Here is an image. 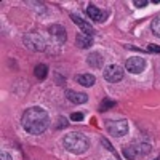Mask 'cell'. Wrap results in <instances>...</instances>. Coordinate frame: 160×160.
Instances as JSON below:
<instances>
[{
	"mask_svg": "<svg viewBox=\"0 0 160 160\" xmlns=\"http://www.w3.org/2000/svg\"><path fill=\"white\" fill-rule=\"evenodd\" d=\"M21 125L31 135H42L50 125V117L45 109L35 106V108L26 109L21 118Z\"/></svg>",
	"mask_w": 160,
	"mask_h": 160,
	"instance_id": "obj_1",
	"label": "cell"
},
{
	"mask_svg": "<svg viewBox=\"0 0 160 160\" xmlns=\"http://www.w3.org/2000/svg\"><path fill=\"white\" fill-rule=\"evenodd\" d=\"M151 29H152L154 35L160 37V16H158V18H155V19L152 21V24H151Z\"/></svg>",
	"mask_w": 160,
	"mask_h": 160,
	"instance_id": "obj_18",
	"label": "cell"
},
{
	"mask_svg": "<svg viewBox=\"0 0 160 160\" xmlns=\"http://www.w3.org/2000/svg\"><path fill=\"white\" fill-rule=\"evenodd\" d=\"M75 80L82 85V87H93L96 83V77L91 74H83V75H77Z\"/></svg>",
	"mask_w": 160,
	"mask_h": 160,
	"instance_id": "obj_13",
	"label": "cell"
},
{
	"mask_svg": "<svg viewBox=\"0 0 160 160\" xmlns=\"http://www.w3.org/2000/svg\"><path fill=\"white\" fill-rule=\"evenodd\" d=\"M87 15H88L93 21L102 22V21H106V18L109 16V13H108V11L99 10V8H98V7H95V5H88V8H87Z\"/></svg>",
	"mask_w": 160,
	"mask_h": 160,
	"instance_id": "obj_8",
	"label": "cell"
},
{
	"mask_svg": "<svg viewBox=\"0 0 160 160\" xmlns=\"http://www.w3.org/2000/svg\"><path fill=\"white\" fill-rule=\"evenodd\" d=\"M125 69L128 72H131V74H141L146 69V59L141 58V56L128 58L127 62H125Z\"/></svg>",
	"mask_w": 160,
	"mask_h": 160,
	"instance_id": "obj_6",
	"label": "cell"
},
{
	"mask_svg": "<svg viewBox=\"0 0 160 160\" xmlns=\"http://www.w3.org/2000/svg\"><path fill=\"white\" fill-rule=\"evenodd\" d=\"M2 160H11L10 154H7V152H2Z\"/></svg>",
	"mask_w": 160,
	"mask_h": 160,
	"instance_id": "obj_23",
	"label": "cell"
},
{
	"mask_svg": "<svg viewBox=\"0 0 160 160\" xmlns=\"http://www.w3.org/2000/svg\"><path fill=\"white\" fill-rule=\"evenodd\" d=\"M106 130L114 138H122L128 133V122L127 120H109L106 123Z\"/></svg>",
	"mask_w": 160,
	"mask_h": 160,
	"instance_id": "obj_3",
	"label": "cell"
},
{
	"mask_svg": "<svg viewBox=\"0 0 160 160\" xmlns=\"http://www.w3.org/2000/svg\"><path fill=\"white\" fill-rule=\"evenodd\" d=\"M155 160H160V158H155Z\"/></svg>",
	"mask_w": 160,
	"mask_h": 160,
	"instance_id": "obj_24",
	"label": "cell"
},
{
	"mask_svg": "<svg viewBox=\"0 0 160 160\" xmlns=\"http://www.w3.org/2000/svg\"><path fill=\"white\" fill-rule=\"evenodd\" d=\"M88 64L91 66V68H95V69H99L102 68V62H104V58L99 55V53H90L88 58H87Z\"/></svg>",
	"mask_w": 160,
	"mask_h": 160,
	"instance_id": "obj_12",
	"label": "cell"
},
{
	"mask_svg": "<svg viewBox=\"0 0 160 160\" xmlns=\"http://www.w3.org/2000/svg\"><path fill=\"white\" fill-rule=\"evenodd\" d=\"M24 43L28 45V48L35 50V51H43L47 50V42L45 38L40 35L38 32H29L24 35Z\"/></svg>",
	"mask_w": 160,
	"mask_h": 160,
	"instance_id": "obj_4",
	"label": "cell"
},
{
	"mask_svg": "<svg viewBox=\"0 0 160 160\" xmlns=\"http://www.w3.org/2000/svg\"><path fill=\"white\" fill-rule=\"evenodd\" d=\"M101 142H102V144L106 146V149H108V151L114 152V148H112V146H111V142H108V139H104V138H102V139H101Z\"/></svg>",
	"mask_w": 160,
	"mask_h": 160,
	"instance_id": "obj_22",
	"label": "cell"
},
{
	"mask_svg": "<svg viewBox=\"0 0 160 160\" xmlns=\"http://www.w3.org/2000/svg\"><path fill=\"white\" fill-rule=\"evenodd\" d=\"M123 155L128 158V160H135L136 155V151H135V146H127V148L123 149Z\"/></svg>",
	"mask_w": 160,
	"mask_h": 160,
	"instance_id": "obj_17",
	"label": "cell"
},
{
	"mask_svg": "<svg viewBox=\"0 0 160 160\" xmlns=\"http://www.w3.org/2000/svg\"><path fill=\"white\" fill-rule=\"evenodd\" d=\"M71 18H72V21H74V22L78 26V28L82 29V32H85V34H88V35H91V37L95 35V29H93V28H91V26H90L87 21H83V19L80 18V16H77L75 13H72V15H71Z\"/></svg>",
	"mask_w": 160,
	"mask_h": 160,
	"instance_id": "obj_10",
	"label": "cell"
},
{
	"mask_svg": "<svg viewBox=\"0 0 160 160\" xmlns=\"http://www.w3.org/2000/svg\"><path fill=\"white\" fill-rule=\"evenodd\" d=\"M62 142H64V148L68 149L69 152L77 154V155L85 154L88 151V148H90V139L85 135L77 133V131L75 133H71V135H66Z\"/></svg>",
	"mask_w": 160,
	"mask_h": 160,
	"instance_id": "obj_2",
	"label": "cell"
},
{
	"mask_svg": "<svg viewBox=\"0 0 160 160\" xmlns=\"http://www.w3.org/2000/svg\"><path fill=\"white\" fill-rule=\"evenodd\" d=\"M75 45L78 48H90L93 45V37L85 32H78L75 37Z\"/></svg>",
	"mask_w": 160,
	"mask_h": 160,
	"instance_id": "obj_11",
	"label": "cell"
},
{
	"mask_svg": "<svg viewBox=\"0 0 160 160\" xmlns=\"http://www.w3.org/2000/svg\"><path fill=\"white\" fill-rule=\"evenodd\" d=\"M71 120H83V114L82 112H74V114H71Z\"/></svg>",
	"mask_w": 160,
	"mask_h": 160,
	"instance_id": "obj_20",
	"label": "cell"
},
{
	"mask_svg": "<svg viewBox=\"0 0 160 160\" xmlns=\"http://www.w3.org/2000/svg\"><path fill=\"white\" fill-rule=\"evenodd\" d=\"M34 74L38 80H45L47 75H48V68L45 64H37L35 66V69H34Z\"/></svg>",
	"mask_w": 160,
	"mask_h": 160,
	"instance_id": "obj_14",
	"label": "cell"
},
{
	"mask_svg": "<svg viewBox=\"0 0 160 160\" xmlns=\"http://www.w3.org/2000/svg\"><path fill=\"white\" fill-rule=\"evenodd\" d=\"M135 146V151H136V155H146V154H149L151 152V146L149 144H146V142H139V144H133Z\"/></svg>",
	"mask_w": 160,
	"mask_h": 160,
	"instance_id": "obj_15",
	"label": "cell"
},
{
	"mask_svg": "<svg viewBox=\"0 0 160 160\" xmlns=\"http://www.w3.org/2000/svg\"><path fill=\"white\" fill-rule=\"evenodd\" d=\"M148 51H151V53H160V47L158 45H148Z\"/></svg>",
	"mask_w": 160,
	"mask_h": 160,
	"instance_id": "obj_21",
	"label": "cell"
},
{
	"mask_svg": "<svg viewBox=\"0 0 160 160\" xmlns=\"http://www.w3.org/2000/svg\"><path fill=\"white\" fill-rule=\"evenodd\" d=\"M48 32H50V35H51L53 38H55L59 45L66 43L68 34H66L64 26H61V24H53V26H50V28H48Z\"/></svg>",
	"mask_w": 160,
	"mask_h": 160,
	"instance_id": "obj_7",
	"label": "cell"
},
{
	"mask_svg": "<svg viewBox=\"0 0 160 160\" xmlns=\"http://www.w3.org/2000/svg\"><path fill=\"white\" fill-rule=\"evenodd\" d=\"M133 5L138 7V8H142V7L148 5V0H135V2H133Z\"/></svg>",
	"mask_w": 160,
	"mask_h": 160,
	"instance_id": "obj_19",
	"label": "cell"
},
{
	"mask_svg": "<svg viewBox=\"0 0 160 160\" xmlns=\"http://www.w3.org/2000/svg\"><path fill=\"white\" fill-rule=\"evenodd\" d=\"M66 96L68 99L74 104H83L88 101V96L85 93H80V91H75V90H66Z\"/></svg>",
	"mask_w": 160,
	"mask_h": 160,
	"instance_id": "obj_9",
	"label": "cell"
},
{
	"mask_svg": "<svg viewBox=\"0 0 160 160\" xmlns=\"http://www.w3.org/2000/svg\"><path fill=\"white\" fill-rule=\"evenodd\" d=\"M114 106H115V101H112V99H109V98H106V99H102L101 104H99V112H106L108 109L114 108Z\"/></svg>",
	"mask_w": 160,
	"mask_h": 160,
	"instance_id": "obj_16",
	"label": "cell"
},
{
	"mask_svg": "<svg viewBox=\"0 0 160 160\" xmlns=\"http://www.w3.org/2000/svg\"><path fill=\"white\" fill-rule=\"evenodd\" d=\"M123 74H125V71L120 68V66L111 64V66H108V68L104 69V80L109 82V83H117V82H120V80L123 78Z\"/></svg>",
	"mask_w": 160,
	"mask_h": 160,
	"instance_id": "obj_5",
	"label": "cell"
}]
</instances>
